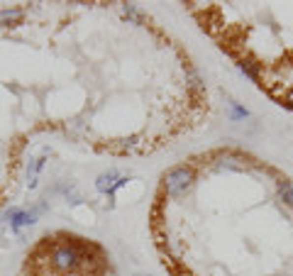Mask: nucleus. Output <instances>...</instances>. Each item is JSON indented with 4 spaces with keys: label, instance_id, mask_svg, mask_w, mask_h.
I'll return each mask as SVG.
<instances>
[{
    "label": "nucleus",
    "instance_id": "nucleus-1",
    "mask_svg": "<svg viewBox=\"0 0 293 276\" xmlns=\"http://www.w3.org/2000/svg\"><path fill=\"white\" fill-rule=\"evenodd\" d=\"M49 267L54 269V272H59V274H71L76 272L83 262H86V254H83V249L78 247V245H73V242H59V245H54L52 249H49Z\"/></svg>",
    "mask_w": 293,
    "mask_h": 276
},
{
    "label": "nucleus",
    "instance_id": "nucleus-2",
    "mask_svg": "<svg viewBox=\"0 0 293 276\" xmlns=\"http://www.w3.org/2000/svg\"><path fill=\"white\" fill-rule=\"evenodd\" d=\"M196 181V171L188 166V164H178V166H171L164 176H161V186H164V193L169 198H181L191 191Z\"/></svg>",
    "mask_w": 293,
    "mask_h": 276
},
{
    "label": "nucleus",
    "instance_id": "nucleus-3",
    "mask_svg": "<svg viewBox=\"0 0 293 276\" xmlns=\"http://www.w3.org/2000/svg\"><path fill=\"white\" fill-rule=\"evenodd\" d=\"M39 217V210H25V208H10L5 210V220L10 222L12 232H20L22 227H32Z\"/></svg>",
    "mask_w": 293,
    "mask_h": 276
},
{
    "label": "nucleus",
    "instance_id": "nucleus-4",
    "mask_svg": "<svg viewBox=\"0 0 293 276\" xmlns=\"http://www.w3.org/2000/svg\"><path fill=\"white\" fill-rule=\"evenodd\" d=\"M117 179H120V174H117L115 169L103 171V174L95 179V191H98V193H103V196H110V191H113V186L117 184Z\"/></svg>",
    "mask_w": 293,
    "mask_h": 276
},
{
    "label": "nucleus",
    "instance_id": "nucleus-5",
    "mask_svg": "<svg viewBox=\"0 0 293 276\" xmlns=\"http://www.w3.org/2000/svg\"><path fill=\"white\" fill-rule=\"evenodd\" d=\"M22 17H25V12L20 7H5V10H0V27H17L22 22Z\"/></svg>",
    "mask_w": 293,
    "mask_h": 276
},
{
    "label": "nucleus",
    "instance_id": "nucleus-6",
    "mask_svg": "<svg viewBox=\"0 0 293 276\" xmlns=\"http://www.w3.org/2000/svg\"><path fill=\"white\" fill-rule=\"evenodd\" d=\"M242 161H244L242 156L225 154V156H220V161L215 164V166H218L220 171H225V169H227V171H242V169H244V164H242Z\"/></svg>",
    "mask_w": 293,
    "mask_h": 276
},
{
    "label": "nucleus",
    "instance_id": "nucleus-7",
    "mask_svg": "<svg viewBox=\"0 0 293 276\" xmlns=\"http://www.w3.org/2000/svg\"><path fill=\"white\" fill-rule=\"evenodd\" d=\"M237 71L242 73V76H247L252 83H259V66L257 64H252V61H237Z\"/></svg>",
    "mask_w": 293,
    "mask_h": 276
},
{
    "label": "nucleus",
    "instance_id": "nucleus-8",
    "mask_svg": "<svg viewBox=\"0 0 293 276\" xmlns=\"http://www.w3.org/2000/svg\"><path fill=\"white\" fill-rule=\"evenodd\" d=\"M276 193H279V198H281L286 206L293 208V184L291 181H279V184H276Z\"/></svg>",
    "mask_w": 293,
    "mask_h": 276
},
{
    "label": "nucleus",
    "instance_id": "nucleus-9",
    "mask_svg": "<svg viewBox=\"0 0 293 276\" xmlns=\"http://www.w3.org/2000/svg\"><path fill=\"white\" fill-rule=\"evenodd\" d=\"M227 108H230V120H232V123H239V120H247V118H249V110L242 108L237 100H230Z\"/></svg>",
    "mask_w": 293,
    "mask_h": 276
},
{
    "label": "nucleus",
    "instance_id": "nucleus-10",
    "mask_svg": "<svg viewBox=\"0 0 293 276\" xmlns=\"http://www.w3.org/2000/svg\"><path fill=\"white\" fill-rule=\"evenodd\" d=\"M122 15H125L127 20L137 22V25H140V22H145V15L140 12V7H137L135 2H125V5H122Z\"/></svg>",
    "mask_w": 293,
    "mask_h": 276
},
{
    "label": "nucleus",
    "instance_id": "nucleus-11",
    "mask_svg": "<svg viewBox=\"0 0 293 276\" xmlns=\"http://www.w3.org/2000/svg\"><path fill=\"white\" fill-rule=\"evenodd\" d=\"M186 83H188V88H193V91H201V88H203V78H201L198 69H193V66L186 69Z\"/></svg>",
    "mask_w": 293,
    "mask_h": 276
},
{
    "label": "nucleus",
    "instance_id": "nucleus-12",
    "mask_svg": "<svg viewBox=\"0 0 293 276\" xmlns=\"http://www.w3.org/2000/svg\"><path fill=\"white\" fill-rule=\"evenodd\" d=\"M127 181H130V176H120V179H117V184H115V186H113V191H110V198H113V196H115V193H117L125 184H127Z\"/></svg>",
    "mask_w": 293,
    "mask_h": 276
},
{
    "label": "nucleus",
    "instance_id": "nucleus-13",
    "mask_svg": "<svg viewBox=\"0 0 293 276\" xmlns=\"http://www.w3.org/2000/svg\"><path fill=\"white\" fill-rule=\"evenodd\" d=\"M284 108H289V110H293V88L286 93V98H284V103H281Z\"/></svg>",
    "mask_w": 293,
    "mask_h": 276
},
{
    "label": "nucleus",
    "instance_id": "nucleus-14",
    "mask_svg": "<svg viewBox=\"0 0 293 276\" xmlns=\"http://www.w3.org/2000/svg\"><path fill=\"white\" fill-rule=\"evenodd\" d=\"M61 276H83V274H78V272H71V274H61Z\"/></svg>",
    "mask_w": 293,
    "mask_h": 276
}]
</instances>
